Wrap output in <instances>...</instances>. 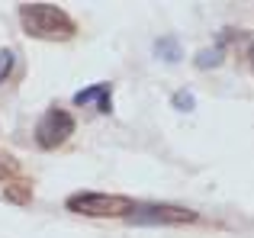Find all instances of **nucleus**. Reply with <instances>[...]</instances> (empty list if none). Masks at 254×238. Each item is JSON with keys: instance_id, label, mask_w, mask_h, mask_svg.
Wrapping results in <instances>:
<instances>
[{"instance_id": "nucleus-1", "label": "nucleus", "mask_w": 254, "mask_h": 238, "mask_svg": "<svg viewBox=\"0 0 254 238\" xmlns=\"http://www.w3.org/2000/svg\"><path fill=\"white\" fill-rule=\"evenodd\" d=\"M19 23L36 39H71L74 36V19L55 3H23L19 6Z\"/></svg>"}, {"instance_id": "nucleus-2", "label": "nucleus", "mask_w": 254, "mask_h": 238, "mask_svg": "<svg viewBox=\"0 0 254 238\" xmlns=\"http://www.w3.org/2000/svg\"><path fill=\"white\" fill-rule=\"evenodd\" d=\"M71 213L90 216V219H116V216H132V200L116 193H74L68 196Z\"/></svg>"}, {"instance_id": "nucleus-3", "label": "nucleus", "mask_w": 254, "mask_h": 238, "mask_svg": "<svg viewBox=\"0 0 254 238\" xmlns=\"http://www.w3.org/2000/svg\"><path fill=\"white\" fill-rule=\"evenodd\" d=\"M68 135H74V119H71V113H64L58 107L49 110L36 125V142L42 148H58V145L68 142Z\"/></svg>"}, {"instance_id": "nucleus-4", "label": "nucleus", "mask_w": 254, "mask_h": 238, "mask_svg": "<svg viewBox=\"0 0 254 238\" xmlns=\"http://www.w3.org/2000/svg\"><path fill=\"white\" fill-rule=\"evenodd\" d=\"M129 219H135V222H171V226H177V222H193L196 213L180 209V206H135Z\"/></svg>"}, {"instance_id": "nucleus-5", "label": "nucleus", "mask_w": 254, "mask_h": 238, "mask_svg": "<svg viewBox=\"0 0 254 238\" xmlns=\"http://www.w3.org/2000/svg\"><path fill=\"white\" fill-rule=\"evenodd\" d=\"M74 103H77V107L100 103V113H110V107H113L110 87H106V84H93V87H87V90H77V94H74Z\"/></svg>"}, {"instance_id": "nucleus-6", "label": "nucleus", "mask_w": 254, "mask_h": 238, "mask_svg": "<svg viewBox=\"0 0 254 238\" xmlns=\"http://www.w3.org/2000/svg\"><path fill=\"white\" fill-rule=\"evenodd\" d=\"M155 52L164 58V61H177V58H180L177 39H161V42H155Z\"/></svg>"}, {"instance_id": "nucleus-7", "label": "nucleus", "mask_w": 254, "mask_h": 238, "mask_svg": "<svg viewBox=\"0 0 254 238\" xmlns=\"http://www.w3.org/2000/svg\"><path fill=\"white\" fill-rule=\"evenodd\" d=\"M222 64V49H203L196 55V68H216Z\"/></svg>"}, {"instance_id": "nucleus-8", "label": "nucleus", "mask_w": 254, "mask_h": 238, "mask_svg": "<svg viewBox=\"0 0 254 238\" xmlns=\"http://www.w3.org/2000/svg\"><path fill=\"white\" fill-rule=\"evenodd\" d=\"M174 107H177V110H184V113H190V110L196 107V100H193V94H190V90H177V94H174Z\"/></svg>"}, {"instance_id": "nucleus-9", "label": "nucleus", "mask_w": 254, "mask_h": 238, "mask_svg": "<svg viewBox=\"0 0 254 238\" xmlns=\"http://www.w3.org/2000/svg\"><path fill=\"white\" fill-rule=\"evenodd\" d=\"M13 58H16V55H13L10 49H0V84H3L6 74L13 71Z\"/></svg>"}, {"instance_id": "nucleus-10", "label": "nucleus", "mask_w": 254, "mask_h": 238, "mask_svg": "<svg viewBox=\"0 0 254 238\" xmlns=\"http://www.w3.org/2000/svg\"><path fill=\"white\" fill-rule=\"evenodd\" d=\"M16 161H13V158L10 155H0V180H6V177H13V174H16Z\"/></svg>"}, {"instance_id": "nucleus-11", "label": "nucleus", "mask_w": 254, "mask_h": 238, "mask_svg": "<svg viewBox=\"0 0 254 238\" xmlns=\"http://www.w3.org/2000/svg\"><path fill=\"white\" fill-rule=\"evenodd\" d=\"M3 196H6V200H16V203H29V196H32V193H29V187H26V190H16V187H10Z\"/></svg>"}]
</instances>
